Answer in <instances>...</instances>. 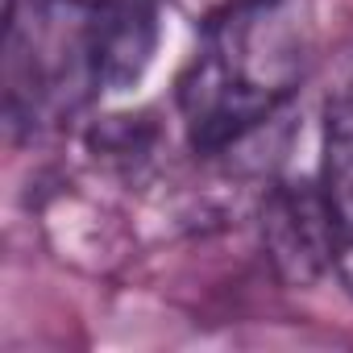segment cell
<instances>
[{"label":"cell","instance_id":"6da1fadb","mask_svg":"<svg viewBox=\"0 0 353 353\" xmlns=\"http://www.w3.org/2000/svg\"><path fill=\"white\" fill-rule=\"evenodd\" d=\"M316 63L307 0H241L200 26V50L179 75V117L196 154L250 141L303 88Z\"/></svg>","mask_w":353,"mask_h":353},{"label":"cell","instance_id":"7a4b0ae2","mask_svg":"<svg viewBox=\"0 0 353 353\" xmlns=\"http://www.w3.org/2000/svg\"><path fill=\"white\" fill-rule=\"evenodd\" d=\"M92 9L83 0H9L5 112L13 125L42 129L100 96Z\"/></svg>","mask_w":353,"mask_h":353},{"label":"cell","instance_id":"3957f363","mask_svg":"<svg viewBox=\"0 0 353 353\" xmlns=\"http://www.w3.org/2000/svg\"><path fill=\"white\" fill-rule=\"evenodd\" d=\"M262 237L279 274L291 283H312L324 270H332L336 225H332L324 183L303 179V183L270 188L266 212H262Z\"/></svg>","mask_w":353,"mask_h":353},{"label":"cell","instance_id":"277c9868","mask_svg":"<svg viewBox=\"0 0 353 353\" xmlns=\"http://www.w3.org/2000/svg\"><path fill=\"white\" fill-rule=\"evenodd\" d=\"M162 0H100L92 9V50H96V92H133L162 38Z\"/></svg>","mask_w":353,"mask_h":353},{"label":"cell","instance_id":"5b68a950","mask_svg":"<svg viewBox=\"0 0 353 353\" xmlns=\"http://www.w3.org/2000/svg\"><path fill=\"white\" fill-rule=\"evenodd\" d=\"M237 5H241V0H174V9L188 13L196 26H208V21H216L221 13H229Z\"/></svg>","mask_w":353,"mask_h":353},{"label":"cell","instance_id":"8992f818","mask_svg":"<svg viewBox=\"0 0 353 353\" xmlns=\"http://www.w3.org/2000/svg\"><path fill=\"white\" fill-rule=\"evenodd\" d=\"M83 5H100V0H83Z\"/></svg>","mask_w":353,"mask_h":353}]
</instances>
